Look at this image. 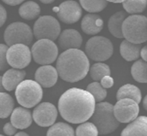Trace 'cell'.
Segmentation results:
<instances>
[{"label":"cell","instance_id":"9c48e42d","mask_svg":"<svg viewBox=\"0 0 147 136\" xmlns=\"http://www.w3.org/2000/svg\"><path fill=\"white\" fill-rule=\"evenodd\" d=\"M61 31L59 21L51 15H43L39 17L33 26V34L39 40L42 38L55 40Z\"/></svg>","mask_w":147,"mask_h":136},{"label":"cell","instance_id":"5b68a950","mask_svg":"<svg viewBox=\"0 0 147 136\" xmlns=\"http://www.w3.org/2000/svg\"><path fill=\"white\" fill-rule=\"evenodd\" d=\"M15 96L21 106L25 108H32L42 99V89L36 81L24 80L16 87Z\"/></svg>","mask_w":147,"mask_h":136},{"label":"cell","instance_id":"8992f818","mask_svg":"<svg viewBox=\"0 0 147 136\" xmlns=\"http://www.w3.org/2000/svg\"><path fill=\"white\" fill-rule=\"evenodd\" d=\"M114 51L111 41L107 37L100 36H94L86 42V54L90 59L102 62L110 59Z\"/></svg>","mask_w":147,"mask_h":136},{"label":"cell","instance_id":"8d00e7d4","mask_svg":"<svg viewBox=\"0 0 147 136\" xmlns=\"http://www.w3.org/2000/svg\"><path fill=\"white\" fill-rule=\"evenodd\" d=\"M140 56L142 60L147 62V45L141 48L140 51Z\"/></svg>","mask_w":147,"mask_h":136},{"label":"cell","instance_id":"2e32d148","mask_svg":"<svg viewBox=\"0 0 147 136\" xmlns=\"http://www.w3.org/2000/svg\"><path fill=\"white\" fill-rule=\"evenodd\" d=\"M104 22L102 18L95 13L85 15L81 22V28L84 33L88 35L99 33L103 29Z\"/></svg>","mask_w":147,"mask_h":136},{"label":"cell","instance_id":"83f0119b","mask_svg":"<svg viewBox=\"0 0 147 136\" xmlns=\"http://www.w3.org/2000/svg\"><path fill=\"white\" fill-rule=\"evenodd\" d=\"M81 6L89 13H98L104 10L107 5L106 0H79Z\"/></svg>","mask_w":147,"mask_h":136},{"label":"cell","instance_id":"5bb4252c","mask_svg":"<svg viewBox=\"0 0 147 136\" xmlns=\"http://www.w3.org/2000/svg\"><path fill=\"white\" fill-rule=\"evenodd\" d=\"M58 72L55 67L47 64L40 67L36 71L34 77L36 81L41 87L50 88L53 86L58 79Z\"/></svg>","mask_w":147,"mask_h":136},{"label":"cell","instance_id":"7bdbcfd3","mask_svg":"<svg viewBox=\"0 0 147 136\" xmlns=\"http://www.w3.org/2000/svg\"><path fill=\"white\" fill-rule=\"evenodd\" d=\"M0 135H2V134H0Z\"/></svg>","mask_w":147,"mask_h":136},{"label":"cell","instance_id":"6da1fadb","mask_svg":"<svg viewBox=\"0 0 147 136\" xmlns=\"http://www.w3.org/2000/svg\"><path fill=\"white\" fill-rule=\"evenodd\" d=\"M95 103L94 96L87 90L74 87L61 95L58 109L64 120L71 123H81L91 118Z\"/></svg>","mask_w":147,"mask_h":136},{"label":"cell","instance_id":"7402d4cb","mask_svg":"<svg viewBox=\"0 0 147 136\" xmlns=\"http://www.w3.org/2000/svg\"><path fill=\"white\" fill-rule=\"evenodd\" d=\"M117 100L123 98H129L135 100L138 104L141 102L142 95L140 90L137 86L127 83L121 86L116 94Z\"/></svg>","mask_w":147,"mask_h":136},{"label":"cell","instance_id":"ac0fdd59","mask_svg":"<svg viewBox=\"0 0 147 136\" xmlns=\"http://www.w3.org/2000/svg\"><path fill=\"white\" fill-rule=\"evenodd\" d=\"M26 72L24 70L17 68H11L7 70L2 76V83L5 90L12 91L24 80Z\"/></svg>","mask_w":147,"mask_h":136},{"label":"cell","instance_id":"60d3db41","mask_svg":"<svg viewBox=\"0 0 147 136\" xmlns=\"http://www.w3.org/2000/svg\"><path fill=\"white\" fill-rule=\"evenodd\" d=\"M39 1L44 4H49L53 2L55 0H39Z\"/></svg>","mask_w":147,"mask_h":136},{"label":"cell","instance_id":"4316f807","mask_svg":"<svg viewBox=\"0 0 147 136\" xmlns=\"http://www.w3.org/2000/svg\"><path fill=\"white\" fill-rule=\"evenodd\" d=\"M90 75L94 81H100L106 75H110L111 71L109 66L105 63L98 62L94 64L90 68Z\"/></svg>","mask_w":147,"mask_h":136},{"label":"cell","instance_id":"cb8c5ba5","mask_svg":"<svg viewBox=\"0 0 147 136\" xmlns=\"http://www.w3.org/2000/svg\"><path fill=\"white\" fill-rule=\"evenodd\" d=\"M131 74L137 82L147 83V62L142 59L136 60L131 67Z\"/></svg>","mask_w":147,"mask_h":136},{"label":"cell","instance_id":"30bf717a","mask_svg":"<svg viewBox=\"0 0 147 136\" xmlns=\"http://www.w3.org/2000/svg\"><path fill=\"white\" fill-rule=\"evenodd\" d=\"M32 52L28 45L16 44L8 48L6 58L9 65L14 68L23 69L31 61Z\"/></svg>","mask_w":147,"mask_h":136},{"label":"cell","instance_id":"b9f144b4","mask_svg":"<svg viewBox=\"0 0 147 136\" xmlns=\"http://www.w3.org/2000/svg\"><path fill=\"white\" fill-rule=\"evenodd\" d=\"M16 135H28V134L24 131H20L19 133H17V134H15Z\"/></svg>","mask_w":147,"mask_h":136},{"label":"cell","instance_id":"484cf974","mask_svg":"<svg viewBox=\"0 0 147 136\" xmlns=\"http://www.w3.org/2000/svg\"><path fill=\"white\" fill-rule=\"evenodd\" d=\"M122 3L125 11L130 14L141 13L147 7V0H125Z\"/></svg>","mask_w":147,"mask_h":136},{"label":"cell","instance_id":"836d02e7","mask_svg":"<svg viewBox=\"0 0 147 136\" xmlns=\"http://www.w3.org/2000/svg\"><path fill=\"white\" fill-rule=\"evenodd\" d=\"M3 130L5 134H6L7 135H13L16 134L17 131V128L11 123L10 122L6 123L3 127Z\"/></svg>","mask_w":147,"mask_h":136},{"label":"cell","instance_id":"f35d334b","mask_svg":"<svg viewBox=\"0 0 147 136\" xmlns=\"http://www.w3.org/2000/svg\"><path fill=\"white\" fill-rule=\"evenodd\" d=\"M106 1L108 2H111L114 3H122L125 0H106Z\"/></svg>","mask_w":147,"mask_h":136},{"label":"cell","instance_id":"9a60e30c","mask_svg":"<svg viewBox=\"0 0 147 136\" xmlns=\"http://www.w3.org/2000/svg\"><path fill=\"white\" fill-rule=\"evenodd\" d=\"M58 42L60 47L62 49H79L82 44L83 38L80 33L78 30L68 29L60 33Z\"/></svg>","mask_w":147,"mask_h":136},{"label":"cell","instance_id":"1f68e13d","mask_svg":"<svg viewBox=\"0 0 147 136\" xmlns=\"http://www.w3.org/2000/svg\"><path fill=\"white\" fill-rule=\"evenodd\" d=\"M7 49V45L0 44V71H4L8 67L9 64L6 58Z\"/></svg>","mask_w":147,"mask_h":136},{"label":"cell","instance_id":"ab89813d","mask_svg":"<svg viewBox=\"0 0 147 136\" xmlns=\"http://www.w3.org/2000/svg\"><path fill=\"white\" fill-rule=\"evenodd\" d=\"M5 90V89L3 83H2V77L0 76V92H3V91Z\"/></svg>","mask_w":147,"mask_h":136},{"label":"cell","instance_id":"7a4b0ae2","mask_svg":"<svg viewBox=\"0 0 147 136\" xmlns=\"http://www.w3.org/2000/svg\"><path fill=\"white\" fill-rule=\"evenodd\" d=\"M56 69L64 81L74 83L84 79L90 69V61L86 53L79 49L65 50L58 57Z\"/></svg>","mask_w":147,"mask_h":136},{"label":"cell","instance_id":"ffe728a7","mask_svg":"<svg viewBox=\"0 0 147 136\" xmlns=\"http://www.w3.org/2000/svg\"><path fill=\"white\" fill-rule=\"evenodd\" d=\"M127 17V14L124 11H118L114 13L109 18L107 26L110 33L117 38H123L122 25L124 20Z\"/></svg>","mask_w":147,"mask_h":136},{"label":"cell","instance_id":"d590c367","mask_svg":"<svg viewBox=\"0 0 147 136\" xmlns=\"http://www.w3.org/2000/svg\"><path fill=\"white\" fill-rule=\"evenodd\" d=\"M5 3L10 6H16L22 3L25 0H2Z\"/></svg>","mask_w":147,"mask_h":136},{"label":"cell","instance_id":"74e56055","mask_svg":"<svg viewBox=\"0 0 147 136\" xmlns=\"http://www.w3.org/2000/svg\"><path fill=\"white\" fill-rule=\"evenodd\" d=\"M142 105H143L144 108L147 111V94L145 96V97L143 99Z\"/></svg>","mask_w":147,"mask_h":136},{"label":"cell","instance_id":"8fae6325","mask_svg":"<svg viewBox=\"0 0 147 136\" xmlns=\"http://www.w3.org/2000/svg\"><path fill=\"white\" fill-rule=\"evenodd\" d=\"M140 108L138 103L129 98L118 100L114 106V113L120 123H130L138 115Z\"/></svg>","mask_w":147,"mask_h":136},{"label":"cell","instance_id":"44dd1931","mask_svg":"<svg viewBox=\"0 0 147 136\" xmlns=\"http://www.w3.org/2000/svg\"><path fill=\"white\" fill-rule=\"evenodd\" d=\"M141 45L130 42L127 40L122 41L119 46L121 56L127 61L137 60L140 56Z\"/></svg>","mask_w":147,"mask_h":136},{"label":"cell","instance_id":"603a6c76","mask_svg":"<svg viewBox=\"0 0 147 136\" xmlns=\"http://www.w3.org/2000/svg\"><path fill=\"white\" fill-rule=\"evenodd\" d=\"M39 5L33 1H28L22 3L18 9L21 17L26 20H32L37 18L40 14Z\"/></svg>","mask_w":147,"mask_h":136},{"label":"cell","instance_id":"d4e9b609","mask_svg":"<svg viewBox=\"0 0 147 136\" xmlns=\"http://www.w3.org/2000/svg\"><path fill=\"white\" fill-rule=\"evenodd\" d=\"M14 102L8 94L0 92V118L8 117L13 110Z\"/></svg>","mask_w":147,"mask_h":136},{"label":"cell","instance_id":"f546056e","mask_svg":"<svg viewBox=\"0 0 147 136\" xmlns=\"http://www.w3.org/2000/svg\"><path fill=\"white\" fill-rule=\"evenodd\" d=\"M94 96L96 102H100L103 100L107 96V90L97 81H95L90 83L87 87V90Z\"/></svg>","mask_w":147,"mask_h":136},{"label":"cell","instance_id":"7c38bea8","mask_svg":"<svg viewBox=\"0 0 147 136\" xmlns=\"http://www.w3.org/2000/svg\"><path fill=\"white\" fill-rule=\"evenodd\" d=\"M32 116L38 126L48 127L55 123L57 116V111L53 104L49 102H43L34 108Z\"/></svg>","mask_w":147,"mask_h":136},{"label":"cell","instance_id":"e0dca14e","mask_svg":"<svg viewBox=\"0 0 147 136\" xmlns=\"http://www.w3.org/2000/svg\"><path fill=\"white\" fill-rule=\"evenodd\" d=\"M32 119L33 116L30 111L24 107L14 108L10 116L11 123L19 129H24L30 126Z\"/></svg>","mask_w":147,"mask_h":136},{"label":"cell","instance_id":"4fadbf2b","mask_svg":"<svg viewBox=\"0 0 147 136\" xmlns=\"http://www.w3.org/2000/svg\"><path fill=\"white\" fill-rule=\"evenodd\" d=\"M56 8V11L59 19L65 24H74L78 22L82 17V7L75 1H65Z\"/></svg>","mask_w":147,"mask_h":136},{"label":"cell","instance_id":"d6986e66","mask_svg":"<svg viewBox=\"0 0 147 136\" xmlns=\"http://www.w3.org/2000/svg\"><path fill=\"white\" fill-rule=\"evenodd\" d=\"M121 135H147V116H137L121 132Z\"/></svg>","mask_w":147,"mask_h":136},{"label":"cell","instance_id":"3957f363","mask_svg":"<svg viewBox=\"0 0 147 136\" xmlns=\"http://www.w3.org/2000/svg\"><path fill=\"white\" fill-rule=\"evenodd\" d=\"M91 120L96 126L99 134L102 135L113 133L120 124L115 116L114 106L107 102L96 104Z\"/></svg>","mask_w":147,"mask_h":136},{"label":"cell","instance_id":"f1b7e54d","mask_svg":"<svg viewBox=\"0 0 147 136\" xmlns=\"http://www.w3.org/2000/svg\"><path fill=\"white\" fill-rule=\"evenodd\" d=\"M47 135H74L73 128L64 122H58L53 125L48 130Z\"/></svg>","mask_w":147,"mask_h":136},{"label":"cell","instance_id":"4dcf8cb0","mask_svg":"<svg viewBox=\"0 0 147 136\" xmlns=\"http://www.w3.org/2000/svg\"><path fill=\"white\" fill-rule=\"evenodd\" d=\"M76 135H92L96 136L99 134L98 130L93 122H83L76 129Z\"/></svg>","mask_w":147,"mask_h":136},{"label":"cell","instance_id":"d6a6232c","mask_svg":"<svg viewBox=\"0 0 147 136\" xmlns=\"http://www.w3.org/2000/svg\"><path fill=\"white\" fill-rule=\"evenodd\" d=\"M100 81L101 85L105 88H111L114 85V79L112 77L110 76V75H106L104 77H103Z\"/></svg>","mask_w":147,"mask_h":136},{"label":"cell","instance_id":"e575fe53","mask_svg":"<svg viewBox=\"0 0 147 136\" xmlns=\"http://www.w3.org/2000/svg\"><path fill=\"white\" fill-rule=\"evenodd\" d=\"M7 18V12L5 8L0 3V28L5 24Z\"/></svg>","mask_w":147,"mask_h":136},{"label":"cell","instance_id":"277c9868","mask_svg":"<svg viewBox=\"0 0 147 136\" xmlns=\"http://www.w3.org/2000/svg\"><path fill=\"white\" fill-rule=\"evenodd\" d=\"M122 33L126 40L136 44L147 41V17L141 14L127 17L122 25Z\"/></svg>","mask_w":147,"mask_h":136},{"label":"cell","instance_id":"ba28073f","mask_svg":"<svg viewBox=\"0 0 147 136\" xmlns=\"http://www.w3.org/2000/svg\"><path fill=\"white\" fill-rule=\"evenodd\" d=\"M32 56L34 61L41 65L53 63L58 56V48L51 40L39 39L33 45Z\"/></svg>","mask_w":147,"mask_h":136},{"label":"cell","instance_id":"52a82bcc","mask_svg":"<svg viewBox=\"0 0 147 136\" xmlns=\"http://www.w3.org/2000/svg\"><path fill=\"white\" fill-rule=\"evenodd\" d=\"M4 40L7 46L16 44L30 45L33 37L30 27L22 22H15L7 26L4 32Z\"/></svg>","mask_w":147,"mask_h":136}]
</instances>
